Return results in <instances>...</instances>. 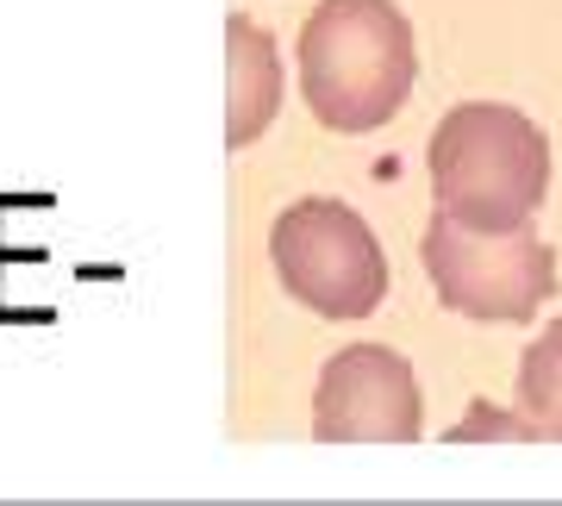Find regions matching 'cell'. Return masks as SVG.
Segmentation results:
<instances>
[{
	"instance_id": "1",
	"label": "cell",
	"mask_w": 562,
	"mask_h": 506,
	"mask_svg": "<svg viewBox=\"0 0 562 506\" xmlns=\"http://www.w3.org/2000/svg\"><path fill=\"white\" fill-rule=\"evenodd\" d=\"M419 57L394 0H319L301 32V94L325 132H382L413 94Z\"/></svg>"
},
{
	"instance_id": "4",
	"label": "cell",
	"mask_w": 562,
	"mask_h": 506,
	"mask_svg": "<svg viewBox=\"0 0 562 506\" xmlns=\"http://www.w3.org/2000/svg\"><path fill=\"white\" fill-rule=\"evenodd\" d=\"M281 288L319 319H369L387 294V257L369 220L344 201H294L269 232Z\"/></svg>"
},
{
	"instance_id": "6",
	"label": "cell",
	"mask_w": 562,
	"mask_h": 506,
	"mask_svg": "<svg viewBox=\"0 0 562 506\" xmlns=\"http://www.w3.org/2000/svg\"><path fill=\"white\" fill-rule=\"evenodd\" d=\"M281 106V57L276 38L244 13L225 20V150H250Z\"/></svg>"
},
{
	"instance_id": "5",
	"label": "cell",
	"mask_w": 562,
	"mask_h": 506,
	"mask_svg": "<svg viewBox=\"0 0 562 506\" xmlns=\"http://www.w3.org/2000/svg\"><path fill=\"white\" fill-rule=\"evenodd\" d=\"M419 375L401 350L350 345L319 369L313 438H325V445H406V438H419Z\"/></svg>"
},
{
	"instance_id": "7",
	"label": "cell",
	"mask_w": 562,
	"mask_h": 506,
	"mask_svg": "<svg viewBox=\"0 0 562 506\" xmlns=\"http://www.w3.org/2000/svg\"><path fill=\"white\" fill-rule=\"evenodd\" d=\"M519 419L538 438H562V319L519 357Z\"/></svg>"
},
{
	"instance_id": "2",
	"label": "cell",
	"mask_w": 562,
	"mask_h": 506,
	"mask_svg": "<svg viewBox=\"0 0 562 506\" xmlns=\"http://www.w3.org/2000/svg\"><path fill=\"white\" fill-rule=\"evenodd\" d=\"M550 194V138L519 106L469 101L431 132V201L443 220L475 232H513Z\"/></svg>"
},
{
	"instance_id": "3",
	"label": "cell",
	"mask_w": 562,
	"mask_h": 506,
	"mask_svg": "<svg viewBox=\"0 0 562 506\" xmlns=\"http://www.w3.org/2000/svg\"><path fill=\"white\" fill-rule=\"evenodd\" d=\"M419 257H425L431 288H438V301L482 325H525L557 294V257L525 225L475 232V225H457L438 213L425 225Z\"/></svg>"
},
{
	"instance_id": "8",
	"label": "cell",
	"mask_w": 562,
	"mask_h": 506,
	"mask_svg": "<svg viewBox=\"0 0 562 506\" xmlns=\"http://www.w3.org/2000/svg\"><path fill=\"white\" fill-rule=\"evenodd\" d=\"M482 431H494V438H538V431L525 426L519 413H494V406H475V413H469V419H462L457 431H450V438H482Z\"/></svg>"
}]
</instances>
